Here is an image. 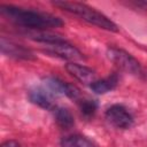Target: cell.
I'll use <instances>...</instances> for the list:
<instances>
[{
  "label": "cell",
  "mask_w": 147,
  "mask_h": 147,
  "mask_svg": "<svg viewBox=\"0 0 147 147\" xmlns=\"http://www.w3.org/2000/svg\"><path fill=\"white\" fill-rule=\"evenodd\" d=\"M1 147H20V144L15 140H7L1 145Z\"/></svg>",
  "instance_id": "4fadbf2b"
},
{
  "label": "cell",
  "mask_w": 147,
  "mask_h": 147,
  "mask_svg": "<svg viewBox=\"0 0 147 147\" xmlns=\"http://www.w3.org/2000/svg\"><path fill=\"white\" fill-rule=\"evenodd\" d=\"M107 121L117 129H129L133 125V117L122 105H113L106 110Z\"/></svg>",
  "instance_id": "277c9868"
},
{
  "label": "cell",
  "mask_w": 147,
  "mask_h": 147,
  "mask_svg": "<svg viewBox=\"0 0 147 147\" xmlns=\"http://www.w3.org/2000/svg\"><path fill=\"white\" fill-rule=\"evenodd\" d=\"M46 51L55 56H59L61 59H65L69 61H77V60H82L84 57L83 53L78 48H76L75 46H72L64 39L56 41V42L47 44Z\"/></svg>",
  "instance_id": "5b68a950"
},
{
  "label": "cell",
  "mask_w": 147,
  "mask_h": 147,
  "mask_svg": "<svg viewBox=\"0 0 147 147\" xmlns=\"http://www.w3.org/2000/svg\"><path fill=\"white\" fill-rule=\"evenodd\" d=\"M107 55L110 61H113L116 65H118L122 70L130 72L132 75H140L141 74V65L140 63L127 52L111 47L108 49Z\"/></svg>",
  "instance_id": "3957f363"
},
{
  "label": "cell",
  "mask_w": 147,
  "mask_h": 147,
  "mask_svg": "<svg viewBox=\"0 0 147 147\" xmlns=\"http://www.w3.org/2000/svg\"><path fill=\"white\" fill-rule=\"evenodd\" d=\"M118 84V76L116 74H111L102 79H96L94 83L90 85L91 90L96 94H105L114 90Z\"/></svg>",
  "instance_id": "9c48e42d"
},
{
  "label": "cell",
  "mask_w": 147,
  "mask_h": 147,
  "mask_svg": "<svg viewBox=\"0 0 147 147\" xmlns=\"http://www.w3.org/2000/svg\"><path fill=\"white\" fill-rule=\"evenodd\" d=\"M53 94L44 86L41 87H34L29 91V99L32 103L37 105L40 108L53 110L56 106L53 101Z\"/></svg>",
  "instance_id": "8992f818"
},
{
  "label": "cell",
  "mask_w": 147,
  "mask_h": 147,
  "mask_svg": "<svg viewBox=\"0 0 147 147\" xmlns=\"http://www.w3.org/2000/svg\"><path fill=\"white\" fill-rule=\"evenodd\" d=\"M0 11L6 18L15 23L16 25L23 26L25 29H31L33 31L47 30L51 28H60L63 25L61 18L48 13L32 10L29 8L16 7L13 5H1Z\"/></svg>",
  "instance_id": "6da1fadb"
},
{
  "label": "cell",
  "mask_w": 147,
  "mask_h": 147,
  "mask_svg": "<svg viewBox=\"0 0 147 147\" xmlns=\"http://www.w3.org/2000/svg\"><path fill=\"white\" fill-rule=\"evenodd\" d=\"M61 147H95L91 140L79 134L64 137L61 140Z\"/></svg>",
  "instance_id": "8fae6325"
},
{
  "label": "cell",
  "mask_w": 147,
  "mask_h": 147,
  "mask_svg": "<svg viewBox=\"0 0 147 147\" xmlns=\"http://www.w3.org/2000/svg\"><path fill=\"white\" fill-rule=\"evenodd\" d=\"M53 111H54L55 121L60 127L67 130V129H70L74 126V124H75L74 116L69 109H67L64 107H55L53 109Z\"/></svg>",
  "instance_id": "30bf717a"
},
{
  "label": "cell",
  "mask_w": 147,
  "mask_h": 147,
  "mask_svg": "<svg viewBox=\"0 0 147 147\" xmlns=\"http://www.w3.org/2000/svg\"><path fill=\"white\" fill-rule=\"evenodd\" d=\"M53 5L62 10H65L70 14H74V15L80 17L85 22L93 24L98 28H101V29H105L108 31H113V32L118 31L117 25L113 21H110L102 13L95 10L94 8H92L85 3L76 2V1H55Z\"/></svg>",
  "instance_id": "7a4b0ae2"
},
{
  "label": "cell",
  "mask_w": 147,
  "mask_h": 147,
  "mask_svg": "<svg viewBox=\"0 0 147 147\" xmlns=\"http://www.w3.org/2000/svg\"><path fill=\"white\" fill-rule=\"evenodd\" d=\"M1 51L3 54H6L10 57H15V59H22V60H33L34 59V56L30 49L25 48L22 45H17L15 42L6 40L5 38H1Z\"/></svg>",
  "instance_id": "ba28073f"
},
{
  "label": "cell",
  "mask_w": 147,
  "mask_h": 147,
  "mask_svg": "<svg viewBox=\"0 0 147 147\" xmlns=\"http://www.w3.org/2000/svg\"><path fill=\"white\" fill-rule=\"evenodd\" d=\"M65 69L71 76H74L77 80H79L83 84H86V85L90 84L91 85L92 83H94L96 80L95 72L92 69H90L85 65L71 62V63H68L65 65Z\"/></svg>",
  "instance_id": "52a82bcc"
},
{
  "label": "cell",
  "mask_w": 147,
  "mask_h": 147,
  "mask_svg": "<svg viewBox=\"0 0 147 147\" xmlns=\"http://www.w3.org/2000/svg\"><path fill=\"white\" fill-rule=\"evenodd\" d=\"M78 106H79V109H80V113L83 114L84 117L86 118H90L92 117L96 109H98V103L95 100H92V99H88V98H85L83 96L78 102Z\"/></svg>",
  "instance_id": "7c38bea8"
}]
</instances>
